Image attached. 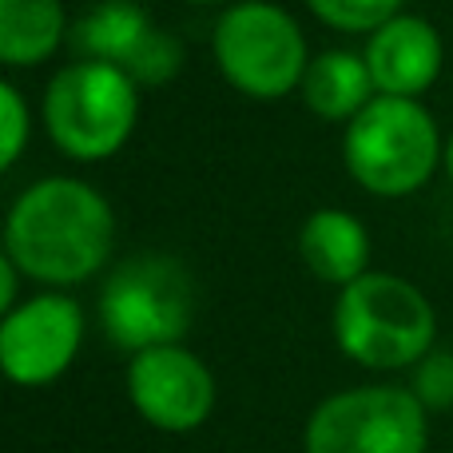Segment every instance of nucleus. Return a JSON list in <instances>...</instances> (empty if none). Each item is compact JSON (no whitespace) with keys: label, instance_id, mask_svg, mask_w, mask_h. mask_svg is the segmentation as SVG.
Wrapping results in <instances>:
<instances>
[{"label":"nucleus","instance_id":"nucleus-1","mask_svg":"<svg viewBox=\"0 0 453 453\" xmlns=\"http://www.w3.org/2000/svg\"><path fill=\"white\" fill-rule=\"evenodd\" d=\"M116 250V211L108 196L76 175H48L12 199L4 255L40 287H80Z\"/></svg>","mask_w":453,"mask_h":453},{"label":"nucleus","instance_id":"nucleus-2","mask_svg":"<svg viewBox=\"0 0 453 453\" xmlns=\"http://www.w3.org/2000/svg\"><path fill=\"white\" fill-rule=\"evenodd\" d=\"M334 342L354 366L398 374L414 370L438 346V311L418 282L390 271H366L334 298Z\"/></svg>","mask_w":453,"mask_h":453},{"label":"nucleus","instance_id":"nucleus-3","mask_svg":"<svg viewBox=\"0 0 453 453\" xmlns=\"http://www.w3.org/2000/svg\"><path fill=\"white\" fill-rule=\"evenodd\" d=\"M342 164L362 191L406 199L446 164V140L422 100L374 96L342 132Z\"/></svg>","mask_w":453,"mask_h":453},{"label":"nucleus","instance_id":"nucleus-4","mask_svg":"<svg viewBox=\"0 0 453 453\" xmlns=\"http://www.w3.org/2000/svg\"><path fill=\"white\" fill-rule=\"evenodd\" d=\"M44 132L68 159H111L135 132L140 84L104 60H72L44 88Z\"/></svg>","mask_w":453,"mask_h":453},{"label":"nucleus","instance_id":"nucleus-5","mask_svg":"<svg viewBox=\"0 0 453 453\" xmlns=\"http://www.w3.org/2000/svg\"><path fill=\"white\" fill-rule=\"evenodd\" d=\"M100 330L116 350L140 354L183 342L196 319V282L172 255H132L100 287Z\"/></svg>","mask_w":453,"mask_h":453},{"label":"nucleus","instance_id":"nucleus-6","mask_svg":"<svg viewBox=\"0 0 453 453\" xmlns=\"http://www.w3.org/2000/svg\"><path fill=\"white\" fill-rule=\"evenodd\" d=\"M215 68L247 100H282L311 68V48L298 20L274 0H239L223 8L211 32Z\"/></svg>","mask_w":453,"mask_h":453},{"label":"nucleus","instance_id":"nucleus-7","mask_svg":"<svg viewBox=\"0 0 453 453\" xmlns=\"http://www.w3.org/2000/svg\"><path fill=\"white\" fill-rule=\"evenodd\" d=\"M430 410L410 386H350L311 410L303 453H426Z\"/></svg>","mask_w":453,"mask_h":453},{"label":"nucleus","instance_id":"nucleus-8","mask_svg":"<svg viewBox=\"0 0 453 453\" xmlns=\"http://www.w3.org/2000/svg\"><path fill=\"white\" fill-rule=\"evenodd\" d=\"M84 346V306L64 290L16 303L0 322V366L8 382L40 390L64 378Z\"/></svg>","mask_w":453,"mask_h":453},{"label":"nucleus","instance_id":"nucleus-9","mask_svg":"<svg viewBox=\"0 0 453 453\" xmlns=\"http://www.w3.org/2000/svg\"><path fill=\"white\" fill-rule=\"evenodd\" d=\"M127 398L159 434H191L207 426L219 402L215 374L183 342L151 346L127 358Z\"/></svg>","mask_w":453,"mask_h":453},{"label":"nucleus","instance_id":"nucleus-10","mask_svg":"<svg viewBox=\"0 0 453 453\" xmlns=\"http://www.w3.org/2000/svg\"><path fill=\"white\" fill-rule=\"evenodd\" d=\"M72 48L80 60H104L124 68L140 88H159L180 76L183 44L159 28L148 8L135 0H104L80 16L72 28Z\"/></svg>","mask_w":453,"mask_h":453},{"label":"nucleus","instance_id":"nucleus-11","mask_svg":"<svg viewBox=\"0 0 453 453\" xmlns=\"http://www.w3.org/2000/svg\"><path fill=\"white\" fill-rule=\"evenodd\" d=\"M362 56L370 64L378 96L422 100L446 68V40L426 16L398 12L378 32H370Z\"/></svg>","mask_w":453,"mask_h":453},{"label":"nucleus","instance_id":"nucleus-12","mask_svg":"<svg viewBox=\"0 0 453 453\" xmlns=\"http://www.w3.org/2000/svg\"><path fill=\"white\" fill-rule=\"evenodd\" d=\"M374 242L358 215L342 207H319L298 226V258L319 282L342 290L370 271Z\"/></svg>","mask_w":453,"mask_h":453},{"label":"nucleus","instance_id":"nucleus-13","mask_svg":"<svg viewBox=\"0 0 453 453\" xmlns=\"http://www.w3.org/2000/svg\"><path fill=\"white\" fill-rule=\"evenodd\" d=\"M298 92H303L306 111H314L319 119L350 124L378 96V88L374 76H370L366 56L350 52V48H330V52L311 56V68H306Z\"/></svg>","mask_w":453,"mask_h":453},{"label":"nucleus","instance_id":"nucleus-14","mask_svg":"<svg viewBox=\"0 0 453 453\" xmlns=\"http://www.w3.org/2000/svg\"><path fill=\"white\" fill-rule=\"evenodd\" d=\"M64 36V0H0V60L8 68H36L52 60Z\"/></svg>","mask_w":453,"mask_h":453},{"label":"nucleus","instance_id":"nucleus-15","mask_svg":"<svg viewBox=\"0 0 453 453\" xmlns=\"http://www.w3.org/2000/svg\"><path fill=\"white\" fill-rule=\"evenodd\" d=\"M314 16L334 32H350V36H370L386 20L406 12V0H306Z\"/></svg>","mask_w":453,"mask_h":453},{"label":"nucleus","instance_id":"nucleus-16","mask_svg":"<svg viewBox=\"0 0 453 453\" xmlns=\"http://www.w3.org/2000/svg\"><path fill=\"white\" fill-rule=\"evenodd\" d=\"M32 140V108L24 92L4 80L0 84V167H16Z\"/></svg>","mask_w":453,"mask_h":453},{"label":"nucleus","instance_id":"nucleus-17","mask_svg":"<svg viewBox=\"0 0 453 453\" xmlns=\"http://www.w3.org/2000/svg\"><path fill=\"white\" fill-rule=\"evenodd\" d=\"M410 390L418 394L426 410H453V350H438L434 346L422 362L414 366Z\"/></svg>","mask_w":453,"mask_h":453},{"label":"nucleus","instance_id":"nucleus-18","mask_svg":"<svg viewBox=\"0 0 453 453\" xmlns=\"http://www.w3.org/2000/svg\"><path fill=\"white\" fill-rule=\"evenodd\" d=\"M20 279H24V271L12 263V258H0V311H12L16 306V295H20Z\"/></svg>","mask_w":453,"mask_h":453},{"label":"nucleus","instance_id":"nucleus-19","mask_svg":"<svg viewBox=\"0 0 453 453\" xmlns=\"http://www.w3.org/2000/svg\"><path fill=\"white\" fill-rule=\"evenodd\" d=\"M446 175H449V183H453V132H449V140H446Z\"/></svg>","mask_w":453,"mask_h":453},{"label":"nucleus","instance_id":"nucleus-20","mask_svg":"<svg viewBox=\"0 0 453 453\" xmlns=\"http://www.w3.org/2000/svg\"><path fill=\"white\" fill-rule=\"evenodd\" d=\"M188 4H223V0H188Z\"/></svg>","mask_w":453,"mask_h":453}]
</instances>
